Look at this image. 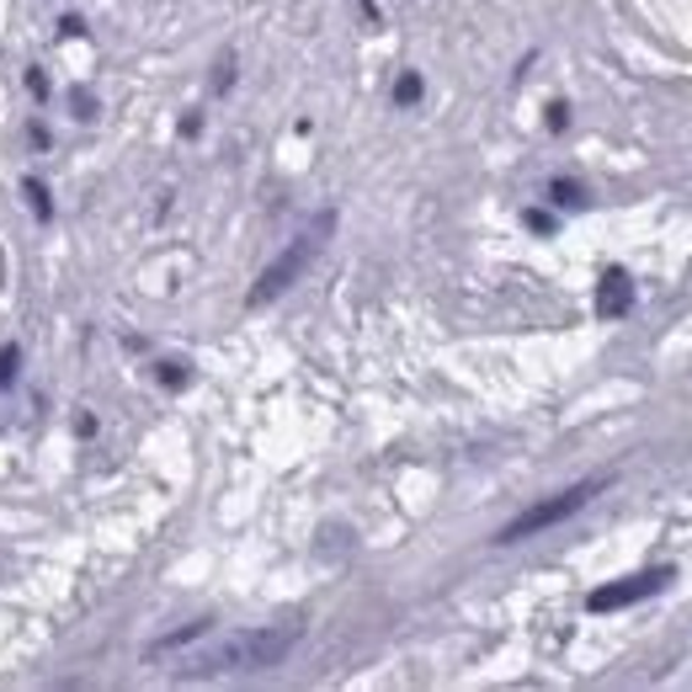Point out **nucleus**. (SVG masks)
Masks as SVG:
<instances>
[{
	"mask_svg": "<svg viewBox=\"0 0 692 692\" xmlns=\"http://www.w3.org/2000/svg\"><path fill=\"white\" fill-rule=\"evenodd\" d=\"M293 645H298V629H245V634H230L213 650L198 655L192 660V677H208V671H267Z\"/></svg>",
	"mask_w": 692,
	"mask_h": 692,
	"instance_id": "nucleus-1",
	"label": "nucleus"
},
{
	"mask_svg": "<svg viewBox=\"0 0 692 692\" xmlns=\"http://www.w3.org/2000/svg\"><path fill=\"white\" fill-rule=\"evenodd\" d=\"M330 230H336V213H320V219H315V224H309L298 241L288 245V250L278 256V261H272V267H267V272H261V283L250 288V304L261 309V304H272L278 293H288V288L298 283V278H304V267L320 256V245H326Z\"/></svg>",
	"mask_w": 692,
	"mask_h": 692,
	"instance_id": "nucleus-2",
	"label": "nucleus"
},
{
	"mask_svg": "<svg viewBox=\"0 0 692 692\" xmlns=\"http://www.w3.org/2000/svg\"><path fill=\"white\" fill-rule=\"evenodd\" d=\"M602 485H608V480H586V485H571V490H560V495H549V501H538V506H528L523 517H512L506 528L495 532V543H523V538H532V532L560 528V523L575 517V512H580Z\"/></svg>",
	"mask_w": 692,
	"mask_h": 692,
	"instance_id": "nucleus-3",
	"label": "nucleus"
},
{
	"mask_svg": "<svg viewBox=\"0 0 692 692\" xmlns=\"http://www.w3.org/2000/svg\"><path fill=\"white\" fill-rule=\"evenodd\" d=\"M677 580L671 565H660V571H640V575H623V580H612V586H597L591 597H586V608L591 612H618V608H634V602H645L655 591H666Z\"/></svg>",
	"mask_w": 692,
	"mask_h": 692,
	"instance_id": "nucleus-4",
	"label": "nucleus"
},
{
	"mask_svg": "<svg viewBox=\"0 0 692 692\" xmlns=\"http://www.w3.org/2000/svg\"><path fill=\"white\" fill-rule=\"evenodd\" d=\"M629 309H634V283H629L623 267H608L602 283H597V315H602V320H618V315H629Z\"/></svg>",
	"mask_w": 692,
	"mask_h": 692,
	"instance_id": "nucleus-5",
	"label": "nucleus"
},
{
	"mask_svg": "<svg viewBox=\"0 0 692 692\" xmlns=\"http://www.w3.org/2000/svg\"><path fill=\"white\" fill-rule=\"evenodd\" d=\"M22 192H27V203H33L38 219H54V198H48V187H43L38 176H27V181H22Z\"/></svg>",
	"mask_w": 692,
	"mask_h": 692,
	"instance_id": "nucleus-6",
	"label": "nucleus"
},
{
	"mask_svg": "<svg viewBox=\"0 0 692 692\" xmlns=\"http://www.w3.org/2000/svg\"><path fill=\"white\" fill-rule=\"evenodd\" d=\"M549 198H554L560 208H580V203H586L580 181H565V176H560V181H549Z\"/></svg>",
	"mask_w": 692,
	"mask_h": 692,
	"instance_id": "nucleus-7",
	"label": "nucleus"
},
{
	"mask_svg": "<svg viewBox=\"0 0 692 692\" xmlns=\"http://www.w3.org/2000/svg\"><path fill=\"white\" fill-rule=\"evenodd\" d=\"M395 102H400V107H415V102H421V75H415V70H406V75L395 81Z\"/></svg>",
	"mask_w": 692,
	"mask_h": 692,
	"instance_id": "nucleus-8",
	"label": "nucleus"
},
{
	"mask_svg": "<svg viewBox=\"0 0 692 692\" xmlns=\"http://www.w3.org/2000/svg\"><path fill=\"white\" fill-rule=\"evenodd\" d=\"M16 363H22V352H16V347H0V389H11V378H16Z\"/></svg>",
	"mask_w": 692,
	"mask_h": 692,
	"instance_id": "nucleus-9",
	"label": "nucleus"
},
{
	"mask_svg": "<svg viewBox=\"0 0 692 692\" xmlns=\"http://www.w3.org/2000/svg\"><path fill=\"white\" fill-rule=\"evenodd\" d=\"M161 384H165V389H187V367H181V363H161Z\"/></svg>",
	"mask_w": 692,
	"mask_h": 692,
	"instance_id": "nucleus-10",
	"label": "nucleus"
},
{
	"mask_svg": "<svg viewBox=\"0 0 692 692\" xmlns=\"http://www.w3.org/2000/svg\"><path fill=\"white\" fill-rule=\"evenodd\" d=\"M528 230H538V235H549V230H554V219H549L543 208H528Z\"/></svg>",
	"mask_w": 692,
	"mask_h": 692,
	"instance_id": "nucleus-11",
	"label": "nucleus"
},
{
	"mask_svg": "<svg viewBox=\"0 0 692 692\" xmlns=\"http://www.w3.org/2000/svg\"><path fill=\"white\" fill-rule=\"evenodd\" d=\"M230 81H235V64L224 59V64H219V75H213V91H230Z\"/></svg>",
	"mask_w": 692,
	"mask_h": 692,
	"instance_id": "nucleus-12",
	"label": "nucleus"
},
{
	"mask_svg": "<svg viewBox=\"0 0 692 692\" xmlns=\"http://www.w3.org/2000/svg\"><path fill=\"white\" fill-rule=\"evenodd\" d=\"M565 122H571V113H565V102H554V107H549V128H565Z\"/></svg>",
	"mask_w": 692,
	"mask_h": 692,
	"instance_id": "nucleus-13",
	"label": "nucleus"
},
{
	"mask_svg": "<svg viewBox=\"0 0 692 692\" xmlns=\"http://www.w3.org/2000/svg\"><path fill=\"white\" fill-rule=\"evenodd\" d=\"M59 33H64V38H81V33H85L81 16H64V22H59Z\"/></svg>",
	"mask_w": 692,
	"mask_h": 692,
	"instance_id": "nucleus-14",
	"label": "nucleus"
},
{
	"mask_svg": "<svg viewBox=\"0 0 692 692\" xmlns=\"http://www.w3.org/2000/svg\"><path fill=\"white\" fill-rule=\"evenodd\" d=\"M0 288H5V283H0Z\"/></svg>",
	"mask_w": 692,
	"mask_h": 692,
	"instance_id": "nucleus-15",
	"label": "nucleus"
}]
</instances>
